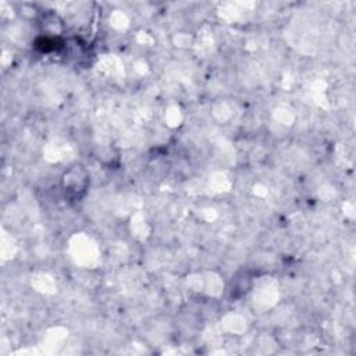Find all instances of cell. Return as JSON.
I'll list each match as a JSON object with an SVG mask.
<instances>
[{
  "mask_svg": "<svg viewBox=\"0 0 356 356\" xmlns=\"http://www.w3.org/2000/svg\"><path fill=\"white\" fill-rule=\"evenodd\" d=\"M61 182L65 196L71 200H76L85 195L89 185V175L82 165H72L65 171Z\"/></svg>",
  "mask_w": 356,
  "mask_h": 356,
  "instance_id": "cell-1",
  "label": "cell"
}]
</instances>
